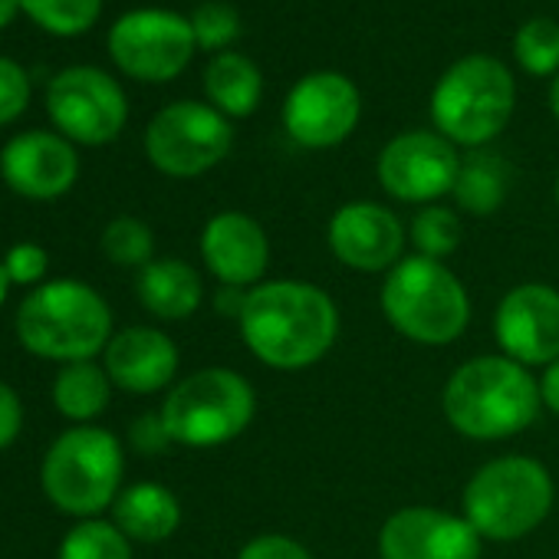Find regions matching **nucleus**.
I'll return each instance as SVG.
<instances>
[{"label":"nucleus","mask_w":559,"mask_h":559,"mask_svg":"<svg viewBox=\"0 0 559 559\" xmlns=\"http://www.w3.org/2000/svg\"><path fill=\"white\" fill-rule=\"evenodd\" d=\"M237 326L257 362L276 372H304L336 346L340 307L310 280H263L247 290Z\"/></svg>","instance_id":"f257e3e1"},{"label":"nucleus","mask_w":559,"mask_h":559,"mask_svg":"<svg viewBox=\"0 0 559 559\" xmlns=\"http://www.w3.org/2000/svg\"><path fill=\"white\" fill-rule=\"evenodd\" d=\"M539 379L500 353L461 362L441 392L448 425L471 441H503L539 418Z\"/></svg>","instance_id":"f03ea898"},{"label":"nucleus","mask_w":559,"mask_h":559,"mask_svg":"<svg viewBox=\"0 0 559 559\" xmlns=\"http://www.w3.org/2000/svg\"><path fill=\"white\" fill-rule=\"evenodd\" d=\"M14 330L31 356L63 366L96 359L116 336L106 297L83 280H50L34 287L17 307Z\"/></svg>","instance_id":"7ed1b4c3"},{"label":"nucleus","mask_w":559,"mask_h":559,"mask_svg":"<svg viewBox=\"0 0 559 559\" xmlns=\"http://www.w3.org/2000/svg\"><path fill=\"white\" fill-rule=\"evenodd\" d=\"M389 326L418 346H448L471 323V297L461 276L421 253L402 257L382 280L379 294Z\"/></svg>","instance_id":"20e7f679"},{"label":"nucleus","mask_w":559,"mask_h":559,"mask_svg":"<svg viewBox=\"0 0 559 559\" xmlns=\"http://www.w3.org/2000/svg\"><path fill=\"white\" fill-rule=\"evenodd\" d=\"M516 80L510 67L490 53H467L454 60L435 83L428 112L435 132L457 148L490 145L513 119Z\"/></svg>","instance_id":"39448f33"},{"label":"nucleus","mask_w":559,"mask_h":559,"mask_svg":"<svg viewBox=\"0 0 559 559\" xmlns=\"http://www.w3.org/2000/svg\"><path fill=\"white\" fill-rule=\"evenodd\" d=\"M556 484L536 457L503 454L480 464L461 493V516L490 543H516L543 526Z\"/></svg>","instance_id":"423d86ee"},{"label":"nucleus","mask_w":559,"mask_h":559,"mask_svg":"<svg viewBox=\"0 0 559 559\" xmlns=\"http://www.w3.org/2000/svg\"><path fill=\"white\" fill-rule=\"evenodd\" d=\"M126 454L112 431L99 425L67 428L40 464V484L47 500L76 520H93L112 510L122 493Z\"/></svg>","instance_id":"0eeeda50"},{"label":"nucleus","mask_w":559,"mask_h":559,"mask_svg":"<svg viewBox=\"0 0 559 559\" xmlns=\"http://www.w3.org/2000/svg\"><path fill=\"white\" fill-rule=\"evenodd\" d=\"M158 412L175 444L221 448L250 428L257 415V395L240 372L227 366H207L175 382Z\"/></svg>","instance_id":"6e6552de"},{"label":"nucleus","mask_w":559,"mask_h":559,"mask_svg":"<svg viewBox=\"0 0 559 559\" xmlns=\"http://www.w3.org/2000/svg\"><path fill=\"white\" fill-rule=\"evenodd\" d=\"M234 148V126L211 103L178 99L158 109L145 129V155L168 178H201Z\"/></svg>","instance_id":"1a4fd4ad"},{"label":"nucleus","mask_w":559,"mask_h":559,"mask_svg":"<svg viewBox=\"0 0 559 559\" xmlns=\"http://www.w3.org/2000/svg\"><path fill=\"white\" fill-rule=\"evenodd\" d=\"M194 50L191 21L165 8L129 11L109 31L112 63L139 83H168L181 76Z\"/></svg>","instance_id":"9d476101"},{"label":"nucleus","mask_w":559,"mask_h":559,"mask_svg":"<svg viewBox=\"0 0 559 559\" xmlns=\"http://www.w3.org/2000/svg\"><path fill=\"white\" fill-rule=\"evenodd\" d=\"M47 112L63 139L76 145H109L129 122V99L109 73L70 67L50 80Z\"/></svg>","instance_id":"9b49d317"},{"label":"nucleus","mask_w":559,"mask_h":559,"mask_svg":"<svg viewBox=\"0 0 559 559\" xmlns=\"http://www.w3.org/2000/svg\"><path fill=\"white\" fill-rule=\"evenodd\" d=\"M280 119L300 148L326 152L356 132L362 119V93L346 73L313 70L290 86Z\"/></svg>","instance_id":"f8f14e48"},{"label":"nucleus","mask_w":559,"mask_h":559,"mask_svg":"<svg viewBox=\"0 0 559 559\" xmlns=\"http://www.w3.org/2000/svg\"><path fill=\"white\" fill-rule=\"evenodd\" d=\"M461 171L457 145L435 129H408L379 152L376 175L389 198L402 204H435L454 191Z\"/></svg>","instance_id":"ddd939ff"},{"label":"nucleus","mask_w":559,"mask_h":559,"mask_svg":"<svg viewBox=\"0 0 559 559\" xmlns=\"http://www.w3.org/2000/svg\"><path fill=\"white\" fill-rule=\"evenodd\" d=\"M493 340L500 356L546 369L559 359V290L549 284H516L493 310Z\"/></svg>","instance_id":"4468645a"},{"label":"nucleus","mask_w":559,"mask_h":559,"mask_svg":"<svg viewBox=\"0 0 559 559\" xmlns=\"http://www.w3.org/2000/svg\"><path fill=\"white\" fill-rule=\"evenodd\" d=\"M477 530L441 507H402L379 530L382 559H480Z\"/></svg>","instance_id":"2eb2a0df"},{"label":"nucleus","mask_w":559,"mask_h":559,"mask_svg":"<svg viewBox=\"0 0 559 559\" xmlns=\"http://www.w3.org/2000/svg\"><path fill=\"white\" fill-rule=\"evenodd\" d=\"M326 240L333 257L356 273H389L405 250V224L376 201H349L333 211Z\"/></svg>","instance_id":"dca6fc26"},{"label":"nucleus","mask_w":559,"mask_h":559,"mask_svg":"<svg viewBox=\"0 0 559 559\" xmlns=\"http://www.w3.org/2000/svg\"><path fill=\"white\" fill-rule=\"evenodd\" d=\"M0 178L21 198L57 201L80 178V155L70 139L57 132H21L0 152Z\"/></svg>","instance_id":"f3484780"},{"label":"nucleus","mask_w":559,"mask_h":559,"mask_svg":"<svg viewBox=\"0 0 559 559\" xmlns=\"http://www.w3.org/2000/svg\"><path fill=\"white\" fill-rule=\"evenodd\" d=\"M201 260L221 287L253 290L270 266V237L243 211H221L201 230Z\"/></svg>","instance_id":"a211bd4d"},{"label":"nucleus","mask_w":559,"mask_h":559,"mask_svg":"<svg viewBox=\"0 0 559 559\" xmlns=\"http://www.w3.org/2000/svg\"><path fill=\"white\" fill-rule=\"evenodd\" d=\"M181 356L168 333L155 326H129L116 333L103 353V369L112 385L129 395H155L178 376Z\"/></svg>","instance_id":"6ab92c4d"},{"label":"nucleus","mask_w":559,"mask_h":559,"mask_svg":"<svg viewBox=\"0 0 559 559\" xmlns=\"http://www.w3.org/2000/svg\"><path fill=\"white\" fill-rule=\"evenodd\" d=\"M139 304L165 323H181L198 313L204 300L201 273L181 257H155L135 276Z\"/></svg>","instance_id":"aec40b11"},{"label":"nucleus","mask_w":559,"mask_h":559,"mask_svg":"<svg viewBox=\"0 0 559 559\" xmlns=\"http://www.w3.org/2000/svg\"><path fill=\"white\" fill-rule=\"evenodd\" d=\"M112 523L132 543H162L181 526V500L152 480L129 484L112 503Z\"/></svg>","instance_id":"412c9836"},{"label":"nucleus","mask_w":559,"mask_h":559,"mask_svg":"<svg viewBox=\"0 0 559 559\" xmlns=\"http://www.w3.org/2000/svg\"><path fill=\"white\" fill-rule=\"evenodd\" d=\"M204 96L221 116L247 119L260 109L263 73L247 53L224 50L211 57V63L204 67Z\"/></svg>","instance_id":"4be33fe9"},{"label":"nucleus","mask_w":559,"mask_h":559,"mask_svg":"<svg viewBox=\"0 0 559 559\" xmlns=\"http://www.w3.org/2000/svg\"><path fill=\"white\" fill-rule=\"evenodd\" d=\"M507 194H510V165L500 155L487 148H474L467 158H461V171L451 191L457 211L471 217H490L503 207Z\"/></svg>","instance_id":"5701e85b"},{"label":"nucleus","mask_w":559,"mask_h":559,"mask_svg":"<svg viewBox=\"0 0 559 559\" xmlns=\"http://www.w3.org/2000/svg\"><path fill=\"white\" fill-rule=\"evenodd\" d=\"M112 399V379L103 366L90 362H70L53 379V405L67 421L90 425L96 421Z\"/></svg>","instance_id":"b1692460"},{"label":"nucleus","mask_w":559,"mask_h":559,"mask_svg":"<svg viewBox=\"0 0 559 559\" xmlns=\"http://www.w3.org/2000/svg\"><path fill=\"white\" fill-rule=\"evenodd\" d=\"M513 60L523 73L536 80H552L559 73V21L530 17L513 34Z\"/></svg>","instance_id":"393cba45"},{"label":"nucleus","mask_w":559,"mask_h":559,"mask_svg":"<svg viewBox=\"0 0 559 559\" xmlns=\"http://www.w3.org/2000/svg\"><path fill=\"white\" fill-rule=\"evenodd\" d=\"M57 559H132V539L112 520H80L63 536Z\"/></svg>","instance_id":"a878e982"},{"label":"nucleus","mask_w":559,"mask_h":559,"mask_svg":"<svg viewBox=\"0 0 559 559\" xmlns=\"http://www.w3.org/2000/svg\"><path fill=\"white\" fill-rule=\"evenodd\" d=\"M464 227L457 211L444 207V204H425L418 207V214L412 217L408 227V240L415 247V253L431 257V260H444L461 247Z\"/></svg>","instance_id":"bb28decb"},{"label":"nucleus","mask_w":559,"mask_h":559,"mask_svg":"<svg viewBox=\"0 0 559 559\" xmlns=\"http://www.w3.org/2000/svg\"><path fill=\"white\" fill-rule=\"evenodd\" d=\"M21 11L47 34L80 37L99 21L103 0H21Z\"/></svg>","instance_id":"cd10ccee"},{"label":"nucleus","mask_w":559,"mask_h":559,"mask_svg":"<svg viewBox=\"0 0 559 559\" xmlns=\"http://www.w3.org/2000/svg\"><path fill=\"white\" fill-rule=\"evenodd\" d=\"M103 253L109 263L116 266H132V270H142L155 260V234L145 221L139 217H116L106 224L103 230V240H99Z\"/></svg>","instance_id":"c85d7f7f"},{"label":"nucleus","mask_w":559,"mask_h":559,"mask_svg":"<svg viewBox=\"0 0 559 559\" xmlns=\"http://www.w3.org/2000/svg\"><path fill=\"white\" fill-rule=\"evenodd\" d=\"M191 31H194V44L198 50H207V53H224L230 50V44L240 37L243 24H240V11L227 0H204L191 11Z\"/></svg>","instance_id":"c756f323"},{"label":"nucleus","mask_w":559,"mask_h":559,"mask_svg":"<svg viewBox=\"0 0 559 559\" xmlns=\"http://www.w3.org/2000/svg\"><path fill=\"white\" fill-rule=\"evenodd\" d=\"M31 103V76L21 63L0 57V129L24 116Z\"/></svg>","instance_id":"7c9ffc66"},{"label":"nucleus","mask_w":559,"mask_h":559,"mask_svg":"<svg viewBox=\"0 0 559 559\" xmlns=\"http://www.w3.org/2000/svg\"><path fill=\"white\" fill-rule=\"evenodd\" d=\"M0 263H4L11 284L17 287H40L50 270V257L40 243H14Z\"/></svg>","instance_id":"2f4dec72"},{"label":"nucleus","mask_w":559,"mask_h":559,"mask_svg":"<svg viewBox=\"0 0 559 559\" xmlns=\"http://www.w3.org/2000/svg\"><path fill=\"white\" fill-rule=\"evenodd\" d=\"M237 559H313V552L287 533H260L240 546Z\"/></svg>","instance_id":"473e14b6"},{"label":"nucleus","mask_w":559,"mask_h":559,"mask_svg":"<svg viewBox=\"0 0 559 559\" xmlns=\"http://www.w3.org/2000/svg\"><path fill=\"white\" fill-rule=\"evenodd\" d=\"M129 444L139 454H165L175 441L162 421V412H145L129 425Z\"/></svg>","instance_id":"72a5a7b5"},{"label":"nucleus","mask_w":559,"mask_h":559,"mask_svg":"<svg viewBox=\"0 0 559 559\" xmlns=\"http://www.w3.org/2000/svg\"><path fill=\"white\" fill-rule=\"evenodd\" d=\"M24 428V405H21V395L8 385L0 382V451L11 448L17 441Z\"/></svg>","instance_id":"f704fd0d"},{"label":"nucleus","mask_w":559,"mask_h":559,"mask_svg":"<svg viewBox=\"0 0 559 559\" xmlns=\"http://www.w3.org/2000/svg\"><path fill=\"white\" fill-rule=\"evenodd\" d=\"M539 399H543V408L559 415V359L543 369V376H539Z\"/></svg>","instance_id":"c9c22d12"},{"label":"nucleus","mask_w":559,"mask_h":559,"mask_svg":"<svg viewBox=\"0 0 559 559\" xmlns=\"http://www.w3.org/2000/svg\"><path fill=\"white\" fill-rule=\"evenodd\" d=\"M21 11V0H0V31L11 27Z\"/></svg>","instance_id":"e433bc0d"},{"label":"nucleus","mask_w":559,"mask_h":559,"mask_svg":"<svg viewBox=\"0 0 559 559\" xmlns=\"http://www.w3.org/2000/svg\"><path fill=\"white\" fill-rule=\"evenodd\" d=\"M549 112H552V119L559 122V73H556L552 83H549Z\"/></svg>","instance_id":"4c0bfd02"},{"label":"nucleus","mask_w":559,"mask_h":559,"mask_svg":"<svg viewBox=\"0 0 559 559\" xmlns=\"http://www.w3.org/2000/svg\"><path fill=\"white\" fill-rule=\"evenodd\" d=\"M14 284H11V276H8V270H4V263H0V310H4V304H8V290H11Z\"/></svg>","instance_id":"58836bf2"},{"label":"nucleus","mask_w":559,"mask_h":559,"mask_svg":"<svg viewBox=\"0 0 559 559\" xmlns=\"http://www.w3.org/2000/svg\"><path fill=\"white\" fill-rule=\"evenodd\" d=\"M556 204H559V178H556Z\"/></svg>","instance_id":"ea45409f"}]
</instances>
